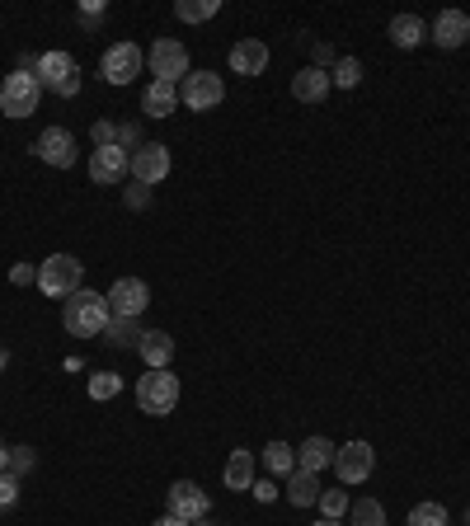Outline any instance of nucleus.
I'll use <instances>...</instances> for the list:
<instances>
[{
	"label": "nucleus",
	"instance_id": "nucleus-11",
	"mask_svg": "<svg viewBox=\"0 0 470 526\" xmlns=\"http://www.w3.org/2000/svg\"><path fill=\"white\" fill-rule=\"evenodd\" d=\"M372 470H376V451L372 442H348V447L334 451V475L348 484H362V480H372Z\"/></svg>",
	"mask_w": 470,
	"mask_h": 526
},
{
	"label": "nucleus",
	"instance_id": "nucleus-36",
	"mask_svg": "<svg viewBox=\"0 0 470 526\" xmlns=\"http://www.w3.org/2000/svg\"><path fill=\"white\" fill-rule=\"evenodd\" d=\"M146 202H151V188H146V184H132V188H127V207H137V212H141Z\"/></svg>",
	"mask_w": 470,
	"mask_h": 526
},
{
	"label": "nucleus",
	"instance_id": "nucleus-9",
	"mask_svg": "<svg viewBox=\"0 0 470 526\" xmlns=\"http://www.w3.org/2000/svg\"><path fill=\"white\" fill-rule=\"evenodd\" d=\"M165 512L179 517V522H203L207 512H212V498H207L193 480H174L170 494H165Z\"/></svg>",
	"mask_w": 470,
	"mask_h": 526
},
{
	"label": "nucleus",
	"instance_id": "nucleus-3",
	"mask_svg": "<svg viewBox=\"0 0 470 526\" xmlns=\"http://www.w3.org/2000/svg\"><path fill=\"white\" fill-rule=\"evenodd\" d=\"M174 404H179V376L174 372H146L137 381V409L151 418H165L174 414Z\"/></svg>",
	"mask_w": 470,
	"mask_h": 526
},
{
	"label": "nucleus",
	"instance_id": "nucleus-5",
	"mask_svg": "<svg viewBox=\"0 0 470 526\" xmlns=\"http://www.w3.org/2000/svg\"><path fill=\"white\" fill-rule=\"evenodd\" d=\"M80 259L76 254H47V263H38V292L43 296H71L80 292Z\"/></svg>",
	"mask_w": 470,
	"mask_h": 526
},
{
	"label": "nucleus",
	"instance_id": "nucleus-4",
	"mask_svg": "<svg viewBox=\"0 0 470 526\" xmlns=\"http://www.w3.org/2000/svg\"><path fill=\"white\" fill-rule=\"evenodd\" d=\"M38 99H43V85H38L33 71H10L0 80V113L29 118V113H38Z\"/></svg>",
	"mask_w": 470,
	"mask_h": 526
},
{
	"label": "nucleus",
	"instance_id": "nucleus-8",
	"mask_svg": "<svg viewBox=\"0 0 470 526\" xmlns=\"http://www.w3.org/2000/svg\"><path fill=\"white\" fill-rule=\"evenodd\" d=\"M104 296H109L113 320H141V310L151 306V287H146L141 278H118Z\"/></svg>",
	"mask_w": 470,
	"mask_h": 526
},
{
	"label": "nucleus",
	"instance_id": "nucleus-2",
	"mask_svg": "<svg viewBox=\"0 0 470 526\" xmlns=\"http://www.w3.org/2000/svg\"><path fill=\"white\" fill-rule=\"evenodd\" d=\"M33 76H38V85H47V90L62 94V99H76L80 94V62L71 52H43L38 66H33Z\"/></svg>",
	"mask_w": 470,
	"mask_h": 526
},
{
	"label": "nucleus",
	"instance_id": "nucleus-29",
	"mask_svg": "<svg viewBox=\"0 0 470 526\" xmlns=\"http://www.w3.org/2000/svg\"><path fill=\"white\" fill-rule=\"evenodd\" d=\"M118 390H123V376L118 372H94L90 376V400H113V395H118Z\"/></svg>",
	"mask_w": 470,
	"mask_h": 526
},
{
	"label": "nucleus",
	"instance_id": "nucleus-23",
	"mask_svg": "<svg viewBox=\"0 0 470 526\" xmlns=\"http://www.w3.org/2000/svg\"><path fill=\"white\" fill-rule=\"evenodd\" d=\"M391 43L395 47H419L423 43V19L419 15H395L391 19Z\"/></svg>",
	"mask_w": 470,
	"mask_h": 526
},
{
	"label": "nucleus",
	"instance_id": "nucleus-6",
	"mask_svg": "<svg viewBox=\"0 0 470 526\" xmlns=\"http://www.w3.org/2000/svg\"><path fill=\"white\" fill-rule=\"evenodd\" d=\"M221 99H226V80L217 76V71H188L184 80H179V104L193 113H207L217 109Z\"/></svg>",
	"mask_w": 470,
	"mask_h": 526
},
{
	"label": "nucleus",
	"instance_id": "nucleus-34",
	"mask_svg": "<svg viewBox=\"0 0 470 526\" xmlns=\"http://www.w3.org/2000/svg\"><path fill=\"white\" fill-rule=\"evenodd\" d=\"M94 146H118V127H113L109 118H99V123H94Z\"/></svg>",
	"mask_w": 470,
	"mask_h": 526
},
{
	"label": "nucleus",
	"instance_id": "nucleus-41",
	"mask_svg": "<svg viewBox=\"0 0 470 526\" xmlns=\"http://www.w3.org/2000/svg\"><path fill=\"white\" fill-rule=\"evenodd\" d=\"M315 526H348V522H334V517H320V522Z\"/></svg>",
	"mask_w": 470,
	"mask_h": 526
},
{
	"label": "nucleus",
	"instance_id": "nucleus-43",
	"mask_svg": "<svg viewBox=\"0 0 470 526\" xmlns=\"http://www.w3.org/2000/svg\"><path fill=\"white\" fill-rule=\"evenodd\" d=\"M193 526H212V522H207V517H203V522H193Z\"/></svg>",
	"mask_w": 470,
	"mask_h": 526
},
{
	"label": "nucleus",
	"instance_id": "nucleus-24",
	"mask_svg": "<svg viewBox=\"0 0 470 526\" xmlns=\"http://www.w3.org/2000/svg\"><path fill=\"white\" fill-rule=\"evenodd\" d=\"M264 465L273 470V475H292V470H297V447H287V442H268Z\"/></svg>",
	"mask_w": 470,
	"mask_h": 526
},
{
	"label": "nucleus",
	"instance_id": "nucleus-35",
	"mask_svg": "<svg viewBox=\"0 0 470 526\" xmlns=\"http://www.w3.org/2000/svg\"><path fill=\"white\" fill-rule=\"evenodd\" d=\"M10 282H15V287H29V282H38V268H33V263H15V268H10Z\"/></svg>",
	"mask_w": 470,
	"mask_h": 526
},
{
	"label": "nucleus",
	"instance_id": "nucleus-17",
	"mask_svg": "<svg viewBox=\"0 0 470 526\" xmlns=\"http://www.w3.org/2000/svg\"><path fill=\"white\" fill-rule=\"evenodd\" d=\"M433 43L438 47H461V43H470V19L461 15V10H442L438 19H433Z\"/></svg>",
	"mask_w": 470,
	"mask_h": 526
},
{
	"label": "nucleus",
	"instance_id": "nucleus-27",
	"mask_svg": "<svg viewBox=\"0 0 470 526\" xmlns=\"http://www.w3.org/2000/svg\"><path fill=\"white\" fill-rule=\"evenodd\" d=\"M348 526H386V508L376 498H358L353 512H348Z\"/></svg>",
	"mask_w": 470,
	"mask_h": 526
},
{
	"label": "nucleus",
	"instance_id": "nucleus-37",
	"mask_svg": "<svg viewBox=\"0 0 470 526\" xmlns=\"http://www.w3.org/2000/svg\"><path fill=\"white\" fill-rule=\"evenodd\" d=\"M315 66H320V71H325V66H334V52H329V47H325V43L315 47Z\"/></svg>",
	"mask_w": 470,
	"mask_h": 526
},
{
	"label": "nucleus",
	"instance_id": "nucleus-19",
	"mask_svg": "<svg viewBox=\"0 0 470 526\" xmlns=\"http://www.w3.org/2000/svg\"><path fill=\"white\" fill-rule=\"evenodd\" d=\"M292 94H297L301 104H320L329 94V71H320V66H301L297 76H292Z\"/></svg>",
	"mask_w": 470,
	"mask_h": 526
},
{
	"label": "nucleus",
	"instance_id": "nucleus-7",
	"mask_svg": "<svg viewBox=\"0 0 470 526\" xmlns=\"http://www.w3.org/2000/svg\"><path fill=\"white\" fill-rule=\"evenodd\" d=\"M146 66H151V76L165 80V85H179L188 76V47L179 38H156L151 52H146Z\"/></svg>",
	"mask_w": 470,
	"mask_h": 526
},
{
	"label": "nucleus",
	"instance_id": "nucleus-18",
	"mask_svg": "<svg viewBox=\"0 0 470 526\" xmlns=\"http://www.w3.org/2000/svg\"><path fill=\"white\" fill-rule=\"evenodd\" d=\"M179 109V85H165V80H151L146 94H141V113L146 118H170Z\"/></svg>",
	"mask_w": 470,
	"mask_h": 526
},
{
	"label": "nucleus",
	"instance_id": "nucleus-22",
	"mask_svg": "<svg viewBox=\"0 0 470 526\" xmlns=\"http://www.w3.org/2000/svg\"><path fill=\"white\" fill-rule=\"evenodd\" d=\"M315 498H320V480H315L311 470H292V475H287V503H297V508H311Z\"/></svg>",
	"mask_w": 470,
	"mask_h": 526
},
{
	"label": "nucleus",
	"instance_id": "nucleus-12",
	"mask_svg": "<svg viewBox=\"0 0 470 526\" xmlns=\"http://www.w3.org/2000/svg\"><path fill=\"white\" fill-rule=\"evenodd\" d=\"M132 179L146 188H156L170 179V151L160 146V141H141L137 151H132Z\"/></svg>",
	"mask_w": 470,
	"mask_h": 526
},
{
	"label": "nucleus",
	"instance_id": "nucleus-20",
	"mask_svg": "<svg viewBox=\"0 0 470 526\" xmlns=\"http://www.w3.org/2000/svg\"><path fill=\"white\" fill-rule=\"evenodd\" d=\"M221 480H226V489L231 494H245V489H254V456L250 451H231V461H226V470H221Z\"/></svg>",
	"mask_w": 470,
	"mask_h": 526
},
{
	"label": "nucleus",
	"instance_id": "nucleus-15",
	"mask_svg": "<svg viewBox=\"0 0 470 526\" xmlns=\"http://www.w3.org/2000/svg\"><path fill=\"white\" fill-rule=\"evenodd\" d=\"M264 66H268L264 38H240V43H231V71L235 76H264Z\"/></svg>",
	"mask_w": 470,
	"mask_h": 526
},
{
	"label": "nucleus",
	"instance_id": "nucleus-25",
	"mask_svg": "<svg viewBox=\"0 0 470 526\" xmlns=\"http://www.w3.org/2000/svg\"><path fill=\"white\" fill-rule=\"evenodd\" d=\"M221 0H179L174 5V15L184 19V24H207V19H217Z\"/></svg>",
	"mask_w": 470,
	"mask_h": 526
},
{
	"label": "nucleus",
	"instance_id": "nucleus-30",
	"mask_svg": "<svg viewBox=\"0 0 470 526\" xmlns=\"http://www.w3.org/2000/svg\"><path fill=\"white\" fill-rule=\"evenodd\" d=\"M405 526H447V508L442 503H419V508H409Z\"/></svg>",
	"mask_w": 470,
	"mask_h": 526
},
{
	"label": "nucleus",
	"instance_id": "nucleus-10",
	"mask_svg": "<svg viewBox=\"0 0 470 526\" xmlns=\"http://www.w3.org/2000/svg\"><path fill=\"white\" fill-rule=\"evenodd\" d=\"M141 66H146V52H141L137 43H113L109 52H104V62H99V71H104V80L109 85H127V80L141 76Z\"/></svg>",
	"mask_w": 470,
	"mask_h": 526
},
{
	"label": "nucleus",
	"instance_id": "nucleus-1",
	"mask_svg": "<svg viewBox=\"0 0 470 526\" xmlns=\"http://www.w3.org/2000/svg\"><path fill=\"white\" fill-rule=\"evenodd\" d=\"M109 296L104 292H90V287H80V292L66 296L62 306V325L71 339H94V334H104V325H109Z\"/></svg>",
	"mask_w": 470,
	"mask_h": 526
},
{
	"label": "nucleus",
	"instance_id": "nucleus-28",
	"mask_svg": "<svg viewBox=\"0 0 470 526\" xmlns=\"http://www.w3.org/2000/svg\"><path fill=\"white\" fill-rule=\"evenodd\" d=\"M358 80H362V62H358V57H339L334 71H329V85H339V90H353Z\"/></svg>",
	"mask_w": 470,
	"mask_h": 526
},
{
	"label": "nucleus",
	"instance_id": "nucleus-39",
	"mask_svg": "<svg viewBox=\"0 0 470 526\" xmlns=\"http://www.w3.org/2000/svg\"><path fill=\"white\" fill-rule=\"evenodd\" d=\"M10 470V447H5V437H0V475Z\"/></svg>",
	"mask_w": 470,
	"mask_h": 526
},
{
	"label": "nucleus",
	"instance_id": "nucleus-33",
	"mask_svg": "<svg viewBox=\"0 0 470 526\" xmlns=\"http://www.w3.org/2000/svg\"><path fill=\"white\" fill-rule=\"evenodd\" d=\"M24 470H33V447H15L10 451V475H24Z\"/></svg>",
	"mask_w": 470,
	"mask_h": 526
},
{
	"label": "nucleus",
	"instance_id": "nucleus-40",
	"mask_svg": "<svg viewBox=\"0 0 470 526\" xmlns=\"http://www.w3.org/2000/svg\"><path fill=\"white\" fill-rule=\"evenodd\" d=\"M156 526H193V522H179V517H170V512H165V517H160Z\"/></svg>",
	"mask_w": 470,
	"mask_h": 526
},
{
	"label": "nucleus",
	"instance_id": "nucleus-42",
	"mask_svg": "<svg viewBox=\"0 0 470 526\" xmlns=\"http://www.w3.org/2000/svg\"><path fill=\"white\" fill-rule=\"evenodd\" d=\"M0 376H5V353H0Z\"/></svg>",
	"mask_w": 470,
	"mask_h": 526
},
{
	"label": "nucleus",
	"instance_id": "nucleus-16",
	"mask_svg": "<svg viewBox=\"0 0 470 526\" xmlns=\"http://www.w3.org/2000/svg\"><path fill=\"white\" fill-rule=\"evenodd\" d=\"M137 353L141 362H146V372H170V362H174V339L165 334V329H146L137 343Z\"/></svg>",
	"mask_w": 470,
	"mask_h": 526
},
{
	"label": "nucleus",
	"instance_id": "nucleus-32",
	"mask_svg": "<svg viewBox=\"0 0 470 526\" xmlns=\"http://www.w3.org/2000/svg\"><path fill=\"white\" fill-rule=\"evenodd\" d=\"M15 503H19V480L5 470V475H0V512H10Z\"/></svg>",
	"mask_w": 470,
	"mask_h": 526
},
{
	"label": "nucleus",
	"instance_id": "nucleus-26",
	"mask_svg": "<svg viewBox=\"0 0 470 526\" xmlns=\"http://www.w3.org/2000/svg\"><path fill=\"white\" fill-rule=\"evenodd\" d=\"M104 343H113V348H137L141 343L137 320H109V325H104Z\"/></svg>",
	"mask_w": 470,
	"mask_h": 526
},
{
	"label": "nucleus",
	"instance_id": "nucleus-38",
	"mask_svg": "<svg viewBox=\"0 0 470 526\" xmlns=\"http://www.w3.org/2000/svg\"><path fill=\"white\" fill-rule=\"evenodd\" d=\"M273 494H278V489H273V480H264V484H254V498H264V503H268V498H273Z\"/></svg>",
	"mask_w": 470,
	"mask_h": 526
},
{
	"label": "nucleus",
	"instance_id": "nucleus-14",
	"mask_svg": "<svg viewBox=\"0 0 470 526\" xmlns=\"http://www.w3.org/2000/svg\"><path fill=\"white\" fill-rule=\"evenodd\" d=\"M123 174H132V155L123 146H94L90 155V179L94 184H123Z\"/></svg>",
	"mask_w": 470,
	"mask_h": 526
},
{
	"label": "nucleus",
	"instance_id": "nucleus-31",
	"mask_svg": "<svg viewBox=\"0 0 470 526\" xmlns=\"http://www.w3.org/2000/svg\"><path fill=\"white\" fill-rule=\"evenodd\" d=\"M315 503H320V512H325V517H334V522L348 512V494H344V489H320V498H315Z\"/></svg>",
	"mask_w": 470,
	"mask_h": 526
},
{
	"label": "nucleus",
	"instance_id": "nucleus-13",
	"mask_svg": "<svg viewBox=\"0 0 470 526\" xmlns=\"http://www.w3.org/2000/svg\"><path fill=\"white\" fill-rule=\"evenodd\" d=\"M33 151H38V160H47L52 170H71V165L80 160V146L66 127H47L43 137L33 141Z\"/></svg>",
	"mask_w": 470,
	"mask_h": 526
},
{
	"label": "nucleus",
	"instance_id": "nucleus-21",
	"mask_svg": "<svg viewBox=\"0 0 470 526\" xmlns=\"http://www.w3.org/2000/svg\"><path fill=\"white\" fill-rule=\"evenodd\" d=\"M334 442L329 437H306V447H297V465L301 470H311V475H320L325 465H334Z\"/></svg>",
	"mask_w": 470,
	"mask_h": 526
}]
</instances>
